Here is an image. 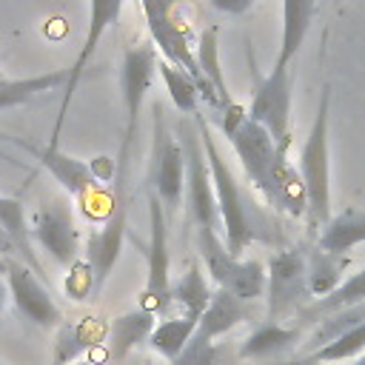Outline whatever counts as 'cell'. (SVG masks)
I'll list each match as a JSON object with an SVG mask.
<instances>
[{
	"label": "cell",
	"instance_id": "obj_1",
	"mask_svg": "<svg viewBox=\"0 0 365 365\" xmlns=\"http://www.w3.org/2000/svg\"><path fill=\"white\" fill-rule=\"evenodd\" d=\"M217 114H220V131L234 145L245 177L265 197V202L279 214L305 217L308 200H305L302 177L297 165L288 160V154L277 148L271 134L262 125H257L248 117V108H242L237 100Z\"/></svg>",
	"mask_w": 365,
	"mask_h": 365
},
{
	"label": "cell",
	"instance_id": "obj_2",
	"mask_svg": "<svg viewBox=\"0 0 365 365\" xmlns=\"http://www.w3.org/2000/svg\"><path fill=\"white\" fill-rule=\"evenodd\" d=\"M194 120H197L202 148H205V157H208V168H211V182H214L217 208H220V220H222V242L234 257H240L257 240V228L248 217L242 188H240L231 165L225 163V157L217 148V137H214L211 123L205 120V114H194Z\"/></svg>",
	"mask_w": 365,
	"mask_h": 365
},
{
	"label": "cell",
	"instance_id": "obj_3",
	"mask_svg": "<svg viewBox=\"0 0 365 365\" xmlns=\"http://www.w3.org/2000/svg\"><path fill=\"white\" fill-rule=\"evenodd\" d=\"M331 111V86L322 88L319 108L314 117V125L308 131V140L302 145L297 171L305 185V220L311 231H322L331 220V154H328V114Z\"/></svg>",
	"mask_w": 365,
	"mask_h": 365
},
{
	"label": "cell",
	"instance_id": "obj_4",
	"mask_svg": "<svg viewBox=\"0 0 365 365\" xmlns=\"http://www.w3.org/2000/svg\"><path fill=\"white\" fill-rule=\"evenodd\" d=\"M157 46L154 43H134L123 51V66H120V88H123V111H125V128L117 151V180H114V194H125V177H128V157L131 145L140 128V111L145 103V94L157 77Z\"/></svg>",
	"mask_w": 365,
	"mask_h": 365
},
{
	"label": "cell",
	"instance_id": "obj_5",
	"mask_svg": "<svg viewBox=\"0 0 365 365\" xmlns=\"http://www.w3.org/2000/svg\"><path fill=\"white\" fill-rule=\"evenodd\" d=\"M194 231H197L200 262L211 277L214 288H222L242 302H254L265 294L268 271L262 268V262L234 257L225 248V242L217 237V231H205V228H194Z\"/></svg>",
	"mask_w": 365,
	"mask_h": 365
},
{
	"label": "cell",
	"instance_id": "obj_6",
	"mask_svg": "<svg viewBox=\"0 0 365 365\" xmlns=\"http://www.w3.org/2000/svg\"><path fill=\"white\" fill-rule=\"evenodd\" d=\"M268 282H265V299H268V319H291L299 317L311 302V285H308V251L299 245L274 251L268 257Z\"/></svg>",
	"mask_w": 365,
	"mask_h": 365
},
{
	"label": "cell",
	"instance_id": "obj_7",
	"mask_svg": "<svg viewBox=\"0 0 365 365\" xmlns=\"http://www.w3.org/2000/svg\"><path fill=\"white\" fill-rule=\"evenodd\" d=\"M177 137L185 151V202H188V220L194 228L217 231V194L211 182L208 157L202 148V137L194 117H182L177 125Z\"/></svg>",
	"mask_w": 365,
	"mask_h": 365
},
{
	"label": "cell",
	"instance_id": "obj_8",
	"mask_svg": "<svg viewBox=\"0 0 365 365\" xmlns=\"http://www.w3.org/2000/svg\"><path fill=\"white\" fill-rule=\"evenodd\" d=\"M145 182L151 185V194L163 202L165 214H174L182 205L185 194V151L177 134L165 125L163 106L154 103V143H151V165Z\"/></svg>",
	"mask_w": 365,
	"mask_h": 365
},
{
	"label": "cell",
	"instance_id": "obj_9",
	"mask_svg": "<svg viewBox=\"0 0 365 365\" xmlns=\"http://www.w3.org/2000/svg\"><path fill=\"white\" fill-rule=\"evenodd\" d=\"M145 288L137 297V308L165 314L171 305V245H168V214L157 194L148 191V248H145Z\"/></svg>",
	"mask_w": 365,
	"mask_h": 365
},
{
	"label": "cell",
	"instance_id": "obj_10",
	"mask_svg": "<svg viewBox=\"0 0 365 365\" xmlns=\"http://www.w3.org/2000/svg\"><path fill=\"white\" fill-rule=\"evenodd\" d=\"M291 86H294L291 66L271 68L268 77L257 80V88L248 106V117L257 125H262L277 143V148L285 154L291 145Z\"/></svg>",
	"mask_w": 365,
	"mask_h": 365
},
{
	"label": "cell",
	"instance_id": "obj_11",
	"mask_svg": "<svg viewBox=\"0 0 365 365\" xmlns=\"http://www.w3.org/2000/svg\"><path fill=\"white\" fill-rule=\"evenodd\" d=\"M120 9H123V0H88V31H86V40L68 68V80L63 86V100H60V108H57V123L51 128V137H48V145L60 148V131H63V123H66V114H68V106L74 100V91H77V83L86 71V66L91 63L103 34L117 23L120 17Z\"/></svg>",
	"mask_w": 365,
	"mask_h": 365
},
{
	"label": "cell",
	"instance_id": "obj_12",
	"mask_svg": "<svg viewBox=\"0 0 365 365\" xmlns=\"http://www.w3.org/2000/svg\"><path fill=\"white\" fill-rule=\"evenodd\" d=\"M31 237L34 242L63 268H71L80 257V228L68 202L48 200L31 217Z\"/></svg>",
	"mask_w": 365,
	"mask_h": 365
},
{
	"label": "cell",
	"instance_id": "obj_13",
	"mask_svg": "<svg viewBox=\"0 0 365 365\" xmlns=\"http://www.w3.org/2000/svg\"><path fill=\"white\" fill-rule=\"evenodd\" d=\"M125 228H128V197L114 194V208L108 211L106 222L100 228H91L86 237V262L94 274V297L103 294L108 274L114 271L123 242H125Z\"/></svg>",
	"mask_w": 365,
	"mask_h": 365
},
{
	"label": "cell",
	"instance_id": "obj_14",
	"mask_svg": "<svg viewBox=\"0 0 365 365\" xmlns=\"http://www.w3.org/2000/svg\"><path fill=\"white\" fill-rule=\"evenodd\" d=\"M6 285H9V297L17 308V314L26 322H31L34 328H60L63 325V314H60L57 302L51 299V294L46 291L43 279L17 257H9Z\"/></svg>",
	"mask_w": 365,
	"mask_h": 365
},
{
	"label": "cell",
	"instance_id": "obj_15",
	"mask_svg": "<svg viewBox=\"0 0 365 365\" xmlns=\"http://www.w3.org/2000/svg\"><path fill=\"white\" fill-rule=\"evenodd\" d=\"M20 148H26L74 200H86L94 188H97V180L88 168L86 160H77L71 154H66L63 148H54V145H34V143H26V140H14Z\"/></svg>",
	"mask_w": 365,
	"mask_h": 365
},
{
	"label": "cell",
	"instance_id": "obj_16",
	"mask_svg": "<svg viewBox=\"0 0 365 365\" xmlns=\"http://www.w3.org/2000/svg\"><path fill=\"white\" fill-rule=\"evenodd\" d=\"M305 339L302 325H285V322H274L265 319L262 325H257L240 345V359H257V362H271L285 356L288 351L299 348Z\"/></svg>",
	"mask_w": 365,
	"mask_h": 365
},
{
	"label": "cell",
	"instance_id": "obj_17",
	"mask_svg": "<svg viewBox=\"0 0 365 365\" xmlns=\"http://www.w3.org/2000/svg\"><path fill=\"white\" fill-rule=\"evenodd\" d=\"M0 225L11 242V257H17L20 262H26L40 279H46V271L34 254V237H31V220L26 217V208L20 200L14 197H3L0 194Z\"/></svg>",
	"mask_w": 365,
	"mask_h": 365
},
{
	"label": "cell",
	"instance_id": "obj_18",
	"mask_svg": "<svg viewBox=\"0 0 365 365\" xmlns=\"http://www.w3.org/2000/svg\"><path fill=\"white\" fill-rule=\"evenodd\" d=\"M154 314L145 308H134L128 314H120L111 319L106 331V348H108V362H123L140 342H148L154 331Z\"/></svg>",
	"mask_w": 365,
	"mask_h": 365
},
{
	"label": "cell",
	"instance_id": "obj_19",
	"mask_svg": "<svg viewBox=\"0 0 365 365\" xmlns=\"http://www.w3.org/2000/svg\"><path fill=\"white\" fill-rule=\"evenodd\" d=\"M106 331H108V325L100 322L97 317L63 322V325L57 328L51 365H74V362L80 359V354H86V351L94 348L97 342H106Z\"/></svg>",
	"mask_w": 365,
	"mask_h": 365
},
{
	"label": "cell",
	"instance_id": "obj_20",
	"mask_svg": "<svg viewBox=\"0 0 365 365\" xmlns=\"http://www.w3.org/2000/svg\"><path fill=\"white\" fill-rule=\"evenodd\" d=\"M251 317L248 311V302L237 299L234 294L222 291V288H214V297L205 308V314L200 317L197 322V339H205V342H217L220 336H225L231 328H237L240 322H245Z\"/></svg>",
	"mask_w": 365,
	"mask_h": 365
},
{
	"label": "cell",
	"instance_id": "obj_21",
	"mask_svg": "<svg viewBox=\"0 0 365 365\" xmlns=\"http://www.w3.org/2000/svg\"><path fill=\"white\" fill-rule=\"evenodd\" d=\"M317 14V0H282V37L274 68H288Z\"/></svg>",
	"mask_w": 365,
	"mask_h": 365
},
{
	"label": "cell",
	"instance_id": "obj_22",
	"mask_svg": "<svg viewBox=\"0 0 365 365\" xmlns=\"http://www.w3.org/2000/svg\"><path fill=\"white\" fill-rule=\"evenodd\" d=\"M211 297H214V291H211V285H208V274H205L202 262H197V259L188 262L185 274H182L177 282H171V302H177V305L185 311L182 317H191V319H197V322H200V317L205 314Z\"/></svg>",
	"mask_w": 365,
	"mask_h": 365
},
{
	"label": "cell",
	"instance_id": "obj_23",
	"mask_svg": "<svg viewBox=\"0 0 365 365\" xmlns=\"http://www.w3.org/2000/svg\"><path fill=\"white\" fill-rule=\"evenodd\" d=\"M359 242H365V211L362 208H348L331 217L328 225L317 237V245L331 254H348Z\"/></svg>",
	"mask_w": 365,
	"mask_h": 365
},
{
	"label": "cell",
	"instance_id": "obj_24",
	"mask_svg": "<svg viewBox=\"0 0 365 365\" xmlns=\"http://www.w3.org/2000/svg\"><path fill=\"white\" fill-rule=\"evenodd\" d=\"M351 265V254H331L314 245L308 251V285L314 299L328 297L345 282V268Z\"/></svg>",
	"mask_w": 365,
	"mask_h": 365
},
{
	"label": "cell",
	"instance_id": "obj_25",
	"mask_svg": "<svg viewBox=\"0 0 365 365\" xmlns=\"http://www.w3.org/2000/svg\"><path fill=\"white\" fill-rule=\"evenodd\" d=\"M359 302H365V268L356 271V274H348L345 282H342L336 291H331L328 297L314 299L299 317H302V322H305V319H308V322H319V319H325V317H331V314H339V311H345V308H354V305H359ZM302 322H299V325H302Z\"/></svg>",
	"mask_w": 365,
	"mask_h": 365
},
{
	"label": "cell",
	"instance_id": "obj_26",
	"mask_svg": "<svg viewBox=\"0 0 365 365\" xmlns=\"http://www.w3.org/2000/svg\"><path fill=\"white\" fill-rule=\"evenodd\" d=\"M66 80H68V68L34 74V77H20V80H0V111L23 106V103L34 100L37 94L54 91V88L66 86Z\"/></svg>",
	"mask_w": 365,
	"mask_h": 365
},
{
	"label": "cell",
	"instance_id": "obj_27",
	"mask_svg": "<svg viewBox=\"0 0 365 365\" xmlns=\"http://www.w3.org/2000/svg\"><path fill=\"white\" fill-rule=\"evenodd\" d=\"M157 74L163 77L165 88H168V97L174 103V108L182 114V117H194L200 114V103H202V91H200V83L180 66L168 63L165 57L157 63Z\"/></svg>",
	"mask_w": 365,
	"mask_h": 365
},
{
	"label": "cell",
	"instance_id": "obj_28",
	"mask_svg": "<svg viewBox=\"0 0 365 365\" xmlns=\"http://www.w3.org/2000/svg\"><path fill=\"white\" fill-rule=\"evenodd\" d=\"M194 334H197V319H191V317H165L154 325V331L148 336V345L160 356L174 362L185 351V345L191 342Z\"/></svg>",
	"mask_w": 365,
	"mask_h": 365
},
{
	"label": "cell",
	"instance_id": "obj_29",
	"mask_svg": "<svg viewBox=\"0 0 365 365\" xmlns=\"http://www.w3.org/2000/svg\"><path fill=\"white\" fill-rule=\"evenodd\" d=\"M217 37H220L217 26H208V29L200 31V40H197V63H200L202 77L214 86V91H217V97H220V108H217V111H222L225 106L234 103V97L228 94V86H225V74H222L220 51H217Z\"/></svg>",
	"mask_w": 365,
	"mask_h": 365
},
{
	"label": "cell",
	"instance_id": "obj_30",
	"mask_svg": "<svg viewBox=\"0 0 365 365\" xmlns=\"http://www.w3.org/2000/svg\"><path fill=\"white\" fill-rule=\"evenodd\" d=\"M365 354V322H359V325H354V328H348V331H342L336 339H331L328 345H322V348H317V351H311L308 356L311 359H317V362H342V359H356V356H362Z\"/></svg>",
	"mask_w": 365,
	"mask_h": 365
},
{
	"label": "cell",
	"instance_id": "obj_31",
	"mask_svg": "<svg viewBox=\"0 0 365 365\" xmlns=\"http://www.w3.org/2000/svg\"><path fill=\"white\" fill-rule=\"evenodd\" d=\"M222 356H225V345L222 342H205V339L191 336L185 351L168 365H222Z\"/></svg>",
	"mask_w": 365,
	"mask_h": 365
},
{
	"label": "cell",
	"instance_id": "obj_32",
	"mask_svg": "<svg viewBox=\"0 0 365 365\" xmlns=\"http://www.w3.org/2000/svg\"><path fill=\"white\" fill-rule=\"evenodd\" d=\"M63 288H66V294H68L71 299H88V297H94V274H91V268H88L86 259H83V262L77 259V262L68 268Z\"/></svg>",
	"mask_w": 365,
	"mask_h": 365
},
{
	"label": "cell",
	"instance_id": "obj_33",
	"mask_svg": "<svg viewBox=\"0 0 365 365\" xmlns=\"http://www.w3.org/2000/svg\"><path fill=\"white\" fill-rule=\"evenodd\" d=\"M88 168H91V174H94V180L100 182H108V180H117V160H111V157H91L88 160Z\"/></svg>",
	"mask_w": 365,
	"mask_h": 365
},
{
	"label": "cell",
	"instance_id": "obj_34",
	"mask_svg": "<svg viewBox=\"0 0 365 365\" xmlns=\"http://www.w3.org/2000/svg\"><path fill=\"white\" fill-rule=\"evenodd\" d=\"M257 0H211V6L217 9V11H225V14H245L251 6H254Z\"/></svg>",
	"mask_w": 365,
	"mask_h": 365
},
{
	"label": "cell",
	"instance_id": "obj_35",
	"mask_svg": "<svg viewBox=\"0 0 365 365\" xmlns=\"http://www.w3.org/2000/svg\"><path fill=\"white\" fill-rule=\"evenodd\" d=\"M277 365H325V362H317L311 356H299V359H279Z\"/></svg>",
	"mask_w": 365,
	"mask_h": 365
},
{
	"label": "cell",
	"instance_id": "obj_36",
	"mask_svg": "<svg viewBox=\"0 0 365 365\" xmlns=\"http://www.w3.org/2000/svg\"><path fill=\"white\" fill-rule=\"evenodd\" d=\"M0 254H3V257H11V242H9L6 231H3V225H0Z\"/></svg>",
	"mask_w": 365,
	"mask_h": 365
},
{
	"label": "cell",
	"instance_id": "obj_37",
	"mask_svg": "<svg viewBox=\"0 0 365 365\" xmlns=\"http://www.w3.org/2000/svg\"><path fill=\"white\" fill-rule=\"evenodd\" d=\"M6 299H9V285H6V277H0V317H3Z\"/></svg>",
	"mask_w": 365,
	"mask_h": 365
},
{
	"label": "cell",
	"instance_id": "obj_38",
	"mask_svg": "<svg viewBox=\"0 0 365 365\" xmlns=\"http://www.w3.org/2000/svg\"><path fill=\"white\" fill-rule=\"evenodd\" d=\"M6 268H9V257L0 254V277H6Z\"/></svg>",
	"mask_w": 365,
	"mask_h": 365
},
{
	"label": "cell",
	"instance_id": "obj_39",
	"mask_svg": "<svg viewBox=\"0 0 365 365\" xmlns=\"http://www.w3.org/2000/svg\"><path fill=\"white\" fill-rule=\"evenodd\" d=\"M351 365H365V354H362V356H356V359H351Z\"/></svg>",
	"mask_w": 365,
	"mask_h": 365
},
{
	"label": "cell",
	"instance_id": "obj_40",
	"mask_svg": "<svg viewBox=\"0 0 365 365\" xmlns=\"http://www.w3.org/2000/svg\"><path fill=\"white\" fill-rule=\"evenodd\" d=\"M0 160H3V163H14V160H11V157H9V154H6L3 148H0Z\"/></svg>",
	"mask_w": 365,
	"mask_h": 365
},
{
	"label": "cell",
	"instance_id": "obj_41",
	"mask_svg": "<svg viewBox=\"0 0 365 365\" xmlns=\"http://www.w3.org/2000/svg\"><path fill=\"white\" fill-rule=\"evenodd\" d=\"M74 365H88V362H74Z\"/></svg>",
	"mask_w": 365,
	"mask_h": 365
},
{
	"label": "cell",
	"instance_id": "obj_42",
	"mask_svg": "<svg viewBox=\"0 0 365 365\" xmlns=\"http://www.w3.org/2000/svg\"><path fill=\"white\" fill-rule=\"evenodd\" d=\"M0 80H3V74H0Z\"/></svg>",
	"mask_w": 365,
	"mask_h": 365
},
{
	"label": "cell",
	"instance_id": "obj_43",
	"mask_svg": "<svg viewBox=\"0 0 365 365\" xmlns=\"http://www.w3.org/2000/svg\"><path fill=\"white\" fill-rule=\"evenodd\" d=\"M0 365H3V362H0Z\"/></svg>",
	"mask_w": 365,
	"mask_h": 365
},
{
	"label": "cell",
	"instance_id": "obj_44",
	"mask_svg": "<svg viewBox=\"0 0 365 365\" xmlns=\"http://www.w3.org/2000/svg\"><path fill=\"white\" fill-rule=\"evenodd\" d=\"M336 3H339V0H336Z\"/></svg>",
	"mask_w": 365,
	"mask_h": 365
}]
</instances>
